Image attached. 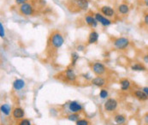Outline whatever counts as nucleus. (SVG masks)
<instances>
[{"instance_id": "f257e3e1", "label": "nucleus", "mask_w": 148, "mask_h": 125, "mask_svg": "<svg viewBox=\"0 0 148 125\" xmlns=\"http://www.w3.org/2000/svg\"><path fill=\"white\" fill-rule=\"evenodd\" d=\"M64 42V37L59 32L56 31V32L51 34V35L50 37V43H51V46L53 48H55V49L60 48L63 45Z\"/></svg>"}, {"instance_id": "f03ea898", "label": "nucleus", "mask_w": 148, "mask_h": 125, "mask_svg": "<svg viewBox=\"0 0 148 125\" xmlns=\"http://www.w3.org/2000/svg\"><path fill=\"white\" fill-rule=\"evenodd\" d=\"M130 41L127 38L125 37H119L117 39H116L114 41H113V45L114 46L118 49V50H124L126 49L127 46L129 45Z\"/></svg>"}, {"instance_id": "7ed1b4c3", "label": "nucleus", "mask_w": 148, "mask_h": 125, "mask_svg": "<svg viewBox=\"0 0 148 125\" xmlns=\"http://www.w3.org/2000/svg\"><path fill=\"white\" fill-rule=\"evenodd\" d=\"M92 71L95 75L97 76H102L105 72H106V66L102 63V62H94L92 66Z\"/></svg>"}, {"instance_id": "20e7f679", "label": "nucleus", "mask_w": 148, "mask_h": 125, "mask_svg": "<svg viewBox=\"0 0 148 125\" xmlns=\"http://www.w3.org/2000/svg\"><path fill=\"white\" fill-rule=\"evenodd\" d=\"M19 10H20V13L23 16H31L34 13V7L30 3H25L21 4Z\"/></svg>"}, {"instance_id": "39448f33", "label": "nucleus", "mask_w": 148, "mask_h": 125, "mask_svg": "<svg viewBox=\"0 0 148 125\" xmlns=\"http://www.w3.org/2000/svg\"><path fill=\"white\" fill-rule=\"evenodd\" d=\"M117 107V101L114 99H109L105 103V109L107 111H113Z\"/></svg>"}, {"instance_id": "423d86ee", "label": "nucleus", "mask_w": 148, "mask_h": 125, "mask_svg": "<svg viewBox=\"0 0 148 125\" xmlns=\"http://www.w3.org/2000/svg\"><path fill=\"white\" fill-rule=\"evenodd\" d=\"M94 17H95V19L97 20L98 22L101 23V24H102L103 26H105V27L110 26V25L111 24V21H110V20H109L106 16H103V15H101V14H99V13H95Z\"/></svg>"}, {"instance_id": "0eeeda50", "label": "nucleus", "mask_w": 148, "mask_h": 125, "mask_svg": "<svg viewBox=\"0 0 148 125\" xmlns=\"http://www.w3.org/2000/svg\"><path fill=\"white\" fill-rule=\"evenodd\" d=\"M73 2L75 7L79 9V10H86L88 9L89 6L88 0H73Z\"/></svg>"}, {"instance_id": "6e6552de", "label": "nucleus", "mask_w": 148, "mask_h": 125, "mask_svg": "<svg viewBox=\"0 0 148 125\" xmlns=\"http://www.w3.org/2000/svg\"><path fill=\"white\" fill-rule=\"evenodd\" d=\"M102 14L106 17H113L115 16V10L110 6H103L100 9Z\"/></svg>"}, {"instance_id": "1a4fd4ad", "label": "nucleus", "mask_w": 148, "mask_h": 125, "mask_svg": "<svg viewBox=\"0 0 148 125\" xmlns=\"http://www.w3.org/2000/svg\"><path fill=\"white\" fill-rule=\"evenodd\" d=\"M69 111L72 112V113H77V112H80L82 110V104H79L78 102L76 101H72L69 103Z\"/></svg>"}, {"instance_id": "9d476101", "label": "nucleus", "mask_w": 148, "mask_h": 125, "mask_svg": "<svg viewBox=\"0 0 148 125\" xmlns=\"http://www.w3.org/2000/svg\"><path fill=\"white\" fill-rule=\"evenodd\" d=\"M85 21H86V23L92 27H97V24H98V21L95 19V17L90 16V15H86L85 16Z\"/></svg>"}, {"instance_id": "9b49d317", "label": "nucleus", "mask_w": 148, "mask_h": 125, "mask_svg": "<svg viewBox=\"0 0 148 125\" xmlns=\"http://www.w3.org/2000/svg\"><path fill=\"white\" fill-rule=\"evenodd\" d=\"M12 116L15 119H21L24 117V111L21 108H16L12 112Z\"/></svg>"}, {"instance_id": "f8f14e48", "label": "nucleus", "mask_w": 148, "mask_h": 125, "mask_svg": "<svg viewBox=\"0 0 148 125\" xmlns=\"http://www.w3.org/2000/svg\"><path fill=\"white\" fill-rule=\"evenodd\" d=\"M134 95H135V97L138 100H140L141 101H145V100H147L148 99V96L146 94V93L143 90H137V91H135L134 92Z\"/></svg>"}, {"instance_id": "ddd939ff", "label": "nucleus", "mask_w": 148, "mask_h": 125, "mask_svg": "<svg viewBox=\"0 0 148 125\" xmlns=\"http://www.w3.org/2000/svg\"><path fill=\"white\" fill-rule=\"evenodd\" d=\"M99 40V34L96 31H92L88 36V44L96 43Z\"/></svg>"}, {"instance_id": "4468645a", "label": "nucleus", "mask_w": 148, "mask_h": 125, "mask_svg": "<svg viewBox=\"0 0 148 125\" xmlns=\"http://www.w3.org/2000/svg\"><path fill=\"white\" fill-rule=\"evenodd\" d=\"M65 76H66V78H67L69 81H70V82H74V81L76 79V76H75V72H74V70L71 69H68L66 70Z\"/></svg>"}, {"instance_id": "2eb2a0df", "label": "nucleus", "mask_w": 148, "mask_h": 125, "mask_svg": "<svg viewBox=\"0 0 148 125\" xmlns=\"http://www.w3.org/2000/svg\"><path fill=\"white\" fill-rule=\"evenodd\" d=\"M92 83L97 87H103L106 84V80L102 78L101 76H98L92 80Z\"/></svg>"}, {"instance_id": "dca6fc26", "label": "nucleus", "mask_w": 148, "mask_h": 125, "mask_svg": "<svg viewBox=\"0 0 148 125\" xmlns=\"http://www.w3.org/2000/svg\"><path fill=\"white\" fill-rule=\"evenodd\" d=\"M25 86V82L23 80L21 79H16L14 82H13V87L16 89V90H21Z\"/></svg>"}, {"instance_id": "f3484780", "label": "nucleus", "mask_w": 148, "mask_h": 125, "mask_svg": "<svg viewBox=\"0 0 148 125\" xmlns=\"http://www.w3.org/2000/svg\"><path fill=\"white\" fill-rule=\"evenodd\" d=\"M118 11L122 15H126L129 12V6L127 5V3H121L118 6Z\"/></svg>"}, {"instance_id": "a211bd4d", "label": "nucleus", "mask_w": 148, "mask_h": 125, "mask_svg": "<svg viewBox=\"0 0 148 125\" xmlns=\"http://www.w3.org/2000/svg\"><path fill=\"white\" fill-rule=\"evenodd\" d=\"M131 69L134 71H145L146 68L140 63H134L131 66Z\"/></svg>"}, {"instance_id": "6ab92c4d", "label": "nucleus", "mask_w": 148, "mask_h": 125, "mask_svg": "<svg viewBox=\"0 0 148 125\" xmlns=\"http://www.w3.org/2000/svg\"><path fill=\"white\" fill-rule=\"evenodd\" d=\"M120 84H121V89L123 91H126V90H127L129 88V87H130V82L127 79L122 80Z\"/></svg>"}, {"instance_id": "aec40b11", "label": "nucleus", "mask_w": 148, "mask_h": 125, "mask_svg": "<svg viewBox=\"0 0 148 125\" xmlns=\"http://www.w3.org/2000/svg\"><path fill=\"white\" fill-rule=\"evenodd\" d=\"M114 120H115V122H116L117 124H119V125L123 124L125 123V121H126L125 117H124V116H123V115H116V116L115 117Z\"/></svg>"}, {"instance_id": "412c9836", "label": "nucleus", "mask_w": 148, "mask_h": 125, "mask_svg": "<svg viewBox=\"0 0 148 125\" xmlns=\"http://www.w3.org/2000/svg\"><path fill=\"white\" fill-rule=\"evenodd\" d=\"M1 111L4 114V115H9L10 113V104H4L1 106Z\"/></svg>"}, {"instance_id": "4be33fe9", "label": "nucleus", "mask_w": 148, "mask_h": 125, "mask_svg": "<svg viewBox=\"0 0 148 125\" xmlns=\"http://www.w3.org/2000/svg\"><path fill=\"white\" fill-rule=\"evenodd\" d=\"M68 118H69V120H70L72 122H77L79 120V115L76 113H73V114L69 115L68 117Z\"/></svg>"}, {"instance_id": "5701e85b", "label": "nucleus", "mask_w": 148, "mask_h": 125, "mask_svg": "<svg viewBox=\"0 0 148 125\" xmlns=\"http://www.w3.org/2000/svg\"><path fill=\"white\" fill-rule=\"evenodd\" d=\"M71 58H72V65H75L77 60L79 59V55L76 52H72L71 54Z\"/></svg>"}, {"instance_id": "b1692460", "label": "nucleus", "mask_w": 148, "mask_h": 125, "mask_svg": "<svg viewBox=\"0 0 148 125\" xmlns=\"http://www.w3.org/2000/svg\"><path fill=\"white\" fill-rule=\"evenodd\" d=\"M99 96L101 99H106L108 97V92L106 91V89H102L100 91V93H99Z\"/></svg>"}, {"instance_id": "393cba45", "label": "nucleus", "mask_w": 148, "mask_h": 125, "mask_svg": "<svg viewBox=\"0 0 148 125\" xmlns=\"http://www.w3.org/2000/svg\"><path fill=\"white\" fill-rule=\"evenodd\" d=\"M76 125H89V123L87 120H85V119H79L77 122H76Z\"/></svg>"}, {"instance_id": "a878e982", "label": "nucleus", "mask_w": 148, "mask_h": 125, "mask_svg": "<svg viewBox=\"0 0 148 125\" xmlns=\"http://www.w3.org/2000/svg\"><path fill=\"white\" fill-rule=\"evenodd\" d=\"M0 36L1 38H3L5 36V33H4V28L2 23H0Z\"/></svg>"}, {"instance_id": "bb28decb", "label": "nucleus", "mask_w": 148, "mask_h": 125, "mask_svg": "<svg viewBox=\"0 0 148 125\" xmlns=\"http://www.w3.org/2000/svg\"><path fill=\"white\" fill-rule=\"evenodd\" d=\"M19 125H31V123L27 119H23V120H21V122H20Z\"/></svg>"}, {"instance_id": "cd10ccee", "label": "nucleus", "mask_w": 148, "mask_h": 125, "mask_svg": "<svg viewBox=\"0 0 148 125\" xmlns=\"http://www.w3.org/2000/svg\"><path fill=\"white\" fill-rule=\"evenodd\" d=\"M76 49H77V51H79V52H82L85 49V45H79L76 47Z\"/></svg>"}, {"instance_id": "c85d7f7f", "label": "nucleus", "mask_w": 148, "mask_h": 125, "mask_svg": "<svg viewBox=\"0 0 148 125\" xmlns=\"http://www.w3.org/2000/svg\"><path fill=\"white\" fill-rule=\"evenodd\" d=\"M143 21H144L145 25L148 26V14H146V15H145V16H144V20H143Z\"/></svg>"}, {"instance_id": "c756f323", "label": "nucleus", "mask_w": 148, "mask_h": 125, "mask_svg": "<svg viewBox=\"0 0 148 125\" xmlns=\"http://www.w3.org/2000/svg\"><path fill=\"white\" fill-rule=\"evenodd\" d=\"M16 3H17V4H23V3H27V0H16Z\"/></svg>"}, {"instance_id": "7c9ffc66", "label": "nucleus", "mask_w": 148, "mask_h": 125, "mask_svg": "<svg viewBox=\"0 0 148 125\" xmlns=\"http://www.w3.org/2000/svg\"><path fill=\"white\" fill-rule=\"evenodd\" d=\"M143 61L148 64V54H146V55L143 57Z\"/></svg>"}, {"instance_id": "2f4dec72", "label": "nucleus", "mask_w": 148, "mask_h": 125, "mask_svg": "<svg viewBox=\"0 0 148 125\" xmlns=\"http://www.w3.org/2000/svg\"><path fill=\"white\" fill-rule=\"evenodd\" d=\"M144 121L146 123V124H148V113H147L144 117Z\"/></svg>"}, {"instance_id": "473e14b6", "label": "nucleus", "mask_w": 148, "mask_h": 125, "mask_svg": "<svg viewBox=\"0 0 148 125\" xmlns=\"http://www.w3.org/2000/svg\"><path fill=\"white\" fill-rule=\"evenodd\" d=\"M142 90H143V91H144V92L146 93V94H147V95L148 96V87H144V88H143Z\"/></svg>"}, {"instance_id": "72a5a7b5", "label": "nucleus", "mask_w": 148, "mask_h": 125, "mask_svg": "<svg viewBox=\"0 0 148 125\" xmlns=\"http://www.w3.org/2000/svg\"><path fill=\"white\" fill-rule=\"evenodd\" d=\"M144 1V3H145V5L148 7V0H143Z\"/></svg>"}, {"instance_id": "f704fd0d", "label": "nucleus", "mask_w": 148, "mask_h": 125, "mask_svg": "<svg viewBox=\"0 0 148 125\" xmlns=\"http://www.w3.org/2000/svg\"><path fill=\"white\" fill-rule=\"evenodd\" d=\"M146 125H148V124H146Z\"/></svg>"}]
</instances>
